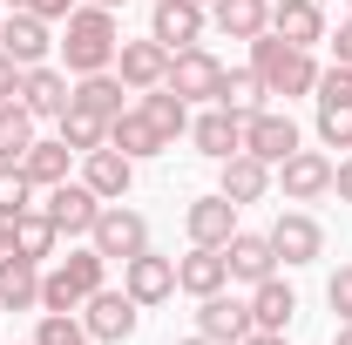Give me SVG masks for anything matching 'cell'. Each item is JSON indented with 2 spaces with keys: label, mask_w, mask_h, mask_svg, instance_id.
<instances>
[{
  "label": "cell",
  "mask_w": 352,
  "mask_h": 345,
  "mask_svg": "<svg viewBox=\"0 0 352 345\" xmlns=\"http://www.w3.org/2000/svg\"><path fill=\"white\" fill-rule=\"evenodd\" d=\"M61 68L68 75H102V68H116V47H122V27H116V14L109 7H75L68 14V34H61Z\"/></svg>",
  "instance_id": "cell-1"
},
{
  "label": "cell",
  "mask_w": 352,
  "mask_h": 345,
  "mask_svg": "<svg viewBox=\"0 0 352 345\" xmlns=\"http://www.w3.org/2000/svg\"><path fill=\"white\" fill-rule=\"evenodd\" d=\"M109 285V258L88 244V251H68V258H54L41 271V311H82L88 291H102Z\"/></svg>",
  "instance_id": "cell-2"
},
{
  "label": "cell",
  "mask_w": 352,
  "mask_h": 345,
  "mask_svg": "<svg viewBox=\"0 0 352 345\" xmlns=\"http://www.w3.org/2000/svg\"><path fill=\"white\" fill-rule=\"evenodd\" d=\"M251 68H258L264 95H311V88H318V61H311V47L278 41L271 27L251 41Z\"/></svg>",
  "instance_id": "cell-3"
},
{
  "label": "cell",
  "mask_w": 352,
  "mask_h": 345,
  "mask_svg": "<svg viewBox=\"0 0 352 345\" xmlns=\"http://www.w3.org/2000/svg\"><path fill=\"white\" fill-rule=\"evenodd\" d=\"M88 244H95L109 264H129L135 251H149V216L129 210V203H102L95 230H88Z\"/></svg>",
  "instance_id": "cell-4"
},
{
  "label": "cell",
  "mask_w": 352,
  "mask_h": 345,
  "mask_svg": "<svg viewBox=\"0 0 352 345\" xmlns=\"http://www.w3.org/2000/svg\"><path fill=\"white\" fill-rule=\"evenodd\" d=\"M82 325H88V339L95 345H129L135 339V325H142V304L129 298V291H88V304H82Z\"/></svg>",
  "instance_id": "cell-5"
},
{
  "label": "cell",
  "mask_w": 352,
  "mask_h": 345,
  "mask_svg": "<svg viewBox=\"0 0 352 345\" xmlns=\"http://www.w3.org/2000/svg\"><path fill=\"white\" fill-rule=\"evenodd\" d=\"M271 183L285 190V203H318V197H332V156L325 149H292L271 170Z\"/></svg>",
  "instance_id": "cell-6"
},
{
  "label": "cell",
  "mask_w": 352,
  "mask_h": 345,
  "mask_svg": "<svg viewBox=\"0 0 352 345\" xmlns=\"http://www.w3.org/2000/svg\"><path fill=\"white\" fill-rule=\"evenodd\" d=\"M163 88H176L183 102H217V88H223V61H217L204 41H197V47H176Z\"/></svg>",
  "instance_id": "cell-7"
},
{
  "label": "cell",
  "mask_w": 352,
  "mask_h": 345,
  "mask_svg": "<svg viewBox=\"0 0 352 345\" xmlns=\"http://www.w3.org/2000/svg\"><path fill=\"white\" fill-rule=\"evenodd\" d=\"M264 237H271V251H278L285 271L318 264V251H325V230H318V216H311V210H278V223H271Z\"/></svg>",
  "instance_id": "cell-8"
},
{
  "label": "cell",
  "mask_w": 352,
  "mask_h": 345,
  "mask_svg": "<svg viewBox=\"0 0 352 345\" xmlns=\"http://www.w3.org/2000/svg\"><path fill=\"white\" fill-rule=\"evenodd\" d=\"M244 149L278 170V163H285L292 149H305V142H298V122H292L285 109H251V115H244Z\"/></svg>",
  "instance_id": "cell-9"
},
{
  "label": "cell",
  "mask_w": 352,
  "mask_h": 345,
  "mask_svg": "<svg viewBox=\"0 0 352 345\" xmlns=\"http://www.w3.org/2000/svg\"><path fill=\"white\" fill-rule=\"evenodd\" d=\"M122 291H129L142 311H149V304H170L176 298V258H163V251H135V258L122 264Z\"/></svg>",
  "instance_id": "cell-10"
},
{
  "label": "cell",
  "mask_w": 352,
  "mask_h": 345,
  "mask_svg": "<svg viewBox=\"0 0 352 345\" xmlns=\"http://www.w3.org/2000/svg\"><path fill=\"white\" fill-rule=\"evenodd\" d=\"M190 142H197V156H210V163L237 156V149H244V109H223V102H210L204 115H190Z\"/></svg>",
  "instance_id": "cell-11"
},
{
  "label": "cell",
  "mask_w": 352,
  "mask_h": 345,
  "mask_svg": "<svg viewBox=\"0 0 352 345\" xmlns=\"http://www.w3.org/2000/svg\"><path fill=\"white\" fill-rule=\"evenodd\" d=\"M41 210L54 216L61 237H88L95 216H102V197H95L88 183H54V190H41Z\"/></svg>",
  "instance_id": "cell-12"
},
{
  "label": "cell",
  "mask_w": 352,
  "mask_h": 345,
  "mask_svg": "<svg viewBox=\"0 0 352 345\" xmlns=\"http://www.w3.org/2000/svg\"><path fill=\"white\" fill-rule=\"evenodd\" d=\"M204 27H210V7H197V0H156V14H149V34L170 47H197L204 41Z\"/></svg>",
  "instance_id": "cell-13"
},
{
  "label": "cell",
  "mask_w": 352,
  "mask_h": 345,
  "mask_svg": "<svg viewBox=\"0 0 352 345\" xmlns=\"http://www.w3.org/2000/svg\"><path fill=\"white\" fill-rule=\"evenodd\" d=\"M183 230H190V244H230L237 237V203L223 197V190H210V197H190V210H183Z\"/></svg>",
  "instance_id": "cell-14"
},
{
  "label": "cell",
  "mask_w": 352,
  "mask_h": 345,
  "mask_svg": "<svg viewBox=\"0 0 352 345\" xmlns=\"http://www.w3.org/2000/svg\"><path fill=\"white\" fill-rule=\"evenodd\" d=\"M197 332L217 339V345H237L251 332V298H230V285L210 291V298H197Z\"/></svg>",
  "instance_id": "cell-15"
},
{
  "label": "cell",
  "mask_w": 352,
  "mask_h": 345,
  "mask_svg": "<svg viewBox=\"0 0 352 345\" xmlns=\"http://www.w3.org/2000/svg\"><path fill=\"white\" fill-rule=\"evenodd\" d=\"M116 75H122V88L129 95H142V88H163V75H170V47L156 41H122L116 47Z\"/></svg>",
  "instance_id": "cell-16"
},
{
  "label": "cell",
  "mask_w": 352,
  "mask_h": 345,
  "mask_svg": "<svg viewBox=\"0 0 352 345\" xmlns=\"http://www.w3.org/2000/svg\"><path fill=\"white\" fill-rule=\"evenodd\" d=\"M0 47L21 68H41L47 54H54V21H41V14H7L0 21Z\"/></svg>",
  "instance_id": "cell-17"
},
{
  "label": "cell",
  "mask_w": 352,
  "mask_h": 345,
  "mask_svg": "<svg viewBox=\"0 0 352 345\" xmlns=\"http://www.w3.org/2000/svg\"><path fill=\"white\" fill-rule=\"evenodd\" d=\"M223 264H230V285H264V278H278V251H271L264 230H237V237L223 244Z\"/></svg>",
  "instance_id": "cell-18"
},
{
  "label": "cell",
  "mask_w": 352,
  "mask_h": 345,
  "mask_svg": "<svg viewBox=\"0 0 352 345\" xmlns=\"http://www.w3.org/2000/svg\"><path fill=\"white\" fill-rule=\"evenodd\" d=\"M217 190L244 210V203H264L271 197V163H258L251 149H237V156H223L217 163Z\"/></svg>",
  "instance_id": "cell-19"
},
{
  "label": "cell",
  "mask_w": 352,
  "mask_h": 345,
  "mask_svg": "<svg viewBox=\"0 0 352 345\" xmlns=\"http://www.w3.org/2000/svg\"><path fill=\"white\" fill-rule=\"evenodd\" d=\"M230 285V264H223L217 244H190L183 258H176V291H190V298H210Z\"/></svg>",
  "instance_id": "cell-20"
},
{
  "label": "cell",
  "mask_w": 352,
  "mask_h": 345,
  "mask_svg": "<svg viewBox=\"0 0 352 345\" xmlns=\"http://www.w3.org/2000/svg\"><path fill=\"white\" fill-rule=\"evenodd\" d=\"M82 183L102 197V203H122V197H129V183H135V163L122 156V149H109V142H102V149H88V156H82Z\"/></svg>",
  "instance_id": "cell-21"
},
{
  "label": "cell",
  "mask_w": 352,
  "mask_h": 345,
  "mask_svg": "<svg viewBox=\"0 0 352 345\" xmlns=\"http://www.w3.org/2000/svg\"><path fill=\"white\" fill-rule=\"evenodd\" d=\"M68 95H75V82H68V68H28V82H21V109L34 115V122H54L61 109H68Z\"/></svg>",
  "instance_id": "cell-22"
},
{
  "label": "cell",
  "mask_w": 352,
  "mask_h": 345,
  "mask_svg": "<svg viewBox=\"0 0 352 345\" xmlns=\"http://www.w3.org/2000/svg\"><path fill=\"white\" fill-rule=\"evenodd\" d=\"M271 34L292 47H318L325 41V7L318 0H271Z\"/></svg>",
  "instance_id": "cell-23"
},
{
  "label": "cell",
  "mask_w": 352,
  "mask_h": 345,
  "mask_svg": "<svg viewBox=\"0 0 352 345\" xmlns=\"http://www.w3.org/2000/svg\"><path fill=\"white\" fill-rule=\"evenodd\" d=\"M0 311H41V264L21 251L0 258Z\"/></svg>",
  "instance_id": "cell-24"
},
{
  "label": "cell",
  "mask_w": 352,
  "mask_h": 345,
  "mask_svg": "<svg viewBox=\"0 0 352 345\" xmlns=\"http://www.w3.org/2000/svg\"><path fill=\"white\" fill-rule=\"evenodd\" d=\"M292 318H298V291H292L285 278L251 285V325H258V332H285Z\"/></svg>",
  "instance_id": "cell-25"
},
{
  "label": "cell",
  "mask_w": 352,
  "mask_h": 345,
  "mask_svg": "<svg viewBox=\"0 0 352 345\" xmlns=\"http://www.w3.org/2000/svg\"><path fill=\"white\" fill-rule=\"evenodd\" d=\"M109 149H122V156H129V163H142V156H163V149H170V142H163V135H156V122H149V115H142V109H122V115H116V122H109Z\"/></svg>",
  "instance_id": "cell-26"
},
{
  "label": "cell",
  "mask_w": 352,
  "mask_h": 345,
  "mask_svg": "<svg viewBox=\"0 0 352 345\" xmlns=\"http://www.w3.org/2000/svg\"><path fill=\"white\" fill-rule=\"evenodd\" d=\"M68 163H75V149H68L61 135H34V149L21 156V176H28L34 190H54V183H68Z\"/></svg>",
  "instance_id": "cell-27"
},
{
  "label": "cell",
  "mask_w": 352,
  "mask_h": 345,
  "mask_svg": "<svg viewBox=\"0 0 352 345\" xmlns=\"http://www.w3.org/2000/svg\"><path fill=\"white\" fill-rule=\"evenodd\" d=\"M210 27L230 34V41H258L264 27H271V0H217L210 7Z\"/></svg>",
  "instance_id": "cell-28"
},
{
  "label": "cell",
  "mask_w": 352,
  "mask_h": 345,
  "mask_svg": "<svg viewBox=\"0 0 352 345\" xmlns=\"http://www.w3.org/2000/svg\"><path fill=\"white\" fill-rule=\"evenodd\" d=\"M122 95H129L122 75H116V68H102V75H75V95H68V102L88 109V115H102V122H116V115H122Z\"/></svg>",
  "instance_id": "cell-29"
},
{
  "label": "cell",
  "mask_w": 352,
  "mask_h": 345,
  "mask_svg": "<svg viewBox=\"0 0 352 345\" xmlns=\"http://www.w3.org/2000/svg\"><path fill=\"white\" fill-rule=\"evenodd\" d=\"M7 230H14V251H21V258H34V264H47V258H54V244H61V230H54V216H47L41 203H34V210H21Z\"/></svg>",
  "instance_id": "cell-30"
},
{
  "label": "cell",
  "mask_w": 352,
  "mask_h": 345,
  "mask_svg": "<svg viewBox=\"0 0 352 345\" xmlns=\"http://www.w3.org/2000/svg\"><path fill=\"white\" fill-rule=\"evenodd\" d=\"M149 122H156V135L176 149V135H190V102L176 95V88H142V102H135Z\"/></svg>",
  "instance_id": "cell-31"
},
{
  "label": "cell",
  "mask_w": 352,
  "mask_h": 345,
  "mask_svg": "<svg viewBox=\"0 0 352 345\" xmlns=\"http://www.w3.org/2000/svg\"><path fill=\"white\" fill-rule=\"evenodd\" d=\"M28 149H34V115L21 102H0V170H21Z\"/></svg>",
  "instance_id": "cell-32"
},
{
  "label": "cell",
  "mask_w": 352,
  "mask_h": 345,
  "mask_svg": "<svg viewBox=\"0 0 352 345\" xmlns=\"http://www.w3.org/2000/svg\"><path fill=\"white\" fill-rule=\"evenodd\" d=\"M54 135H61V142H68L75 156H88V149H102V142H109V122H102V115H88V109H75V102H68V109L54 115Z\"/></svg>",
  "instance_id": "cell-33"
},
{
  "label": "cell",
  "mask_w": 352,
  "mask_h": 345,
  "mask_svg": "<svg viewBox=\"0 0 352 345\" xmlns=\"http://www.w3.org/2000/svg\"><path fill=\"white\" fill-rule=\"evenodd\" d=\"M217 102L223 109H264V82H258V68H223V88H217Z\"/></svg>",
  "instance_id": "cell-34"
},
{
  "label": "cell",
  "mask_w": 352,
  "mask_h": 345,
  "mask_svg": "<svg viewBox=\"0 0 352 345\" xmlns=\"http://www.w3.org/2000/svg\"><path fill=\"white\" fill-rule=\"evenodd\" d=\"M34 345H95V339H88V325L75 318V311H41Z\"/></svg>",
  "instance_id": "cell-35"
},
{
  "label": "cell",
  "mask_w": 352,
  "mask_h": 345,
  "mask_svg": "<svg viewBox=\"0 0 352 345\" xmlns=\"http://www.w3.org/2000/svg\"><path fill=\"white\" fill-rule=\"evenodd\" d=\"M318 142L325 149H352V95L346 102H318Z\"/></svg>",
  "instance_id": "cell-36"
},
{
  "label": "cell",
  "mask_w": 352,
  "mask_h": 345,
  "mask_svg": "<svg viewBox=\"0 0 352 345\" xmlns=\"http://www.w3.org/2000/svg\"><path fill=\"white\" fill-rule=\"evenodd\" d=\"M21 210H34V183H28L21 170H0V216L14 223Z\"/></svg>",
  "instance_id": "cell-37"
},
{
  "label": "cell",
  "mask_w": 352,
  "mask_h": 345,
  "mask_svg": "<svg viewBox=\"0 0 352 345\" xmlns=\"http://www.w3.org/2000/svg\"><path fill=\"white\" fill-rule=\"evenodd\" d=\"M311 95H318V102H346V95H352V68H346V61L318 68V88H311Z\"/></svg>",
  "instance_id": "cell-38"
},
{
  "label": "cell",
  "mask_w": 352,
  "mask_h": 345,
  "mask_svg": "<svg viewBox=\"0 0 352 345\" xmlns=\"http://www.w3.org/2000/svg\"><path fill=\"white\" fill-rule=\"evenodd\" d=\"M325 304H332V318H352V264L332 271V285H325Z\"/></svg>",
  "instance_id": "cell-39"
},
{
  "label": "cell",
  "mask_w": 352,
  "mask_h": 345,
  "mask_svg": "<svg viewBox=\"0 0 352 345\" xmlns=\"http://www.w3.org/2000/svg\"><path fill=\"white\" fill-rule=\"evenodd\" d=\"M21 82H28V68L0 47V102H21Z\"/></svg>",
  "instance_id": "cell-40"
},
{
  "label": "cell",
  "mask_w": 352,
  "mask_h": 345,
  "mask_svg": "<svg viewBox=\"0 0 352 345\" xmlns=\"http://www.w3.org/2000/svg\"><path fill=\"white\" fill-rule=\"evenodd\" d=\"M325 41H332V61H346V68H352V14L339 21V34H325Z\"/></svg>",
  "instance_id": "cell-41"
},
{
  "label": "cell",
  "mask_w": 352,
  "mask_h": 345,
  "mask_svg": "<svg viewBox=\"0 0 352 345\" xmlns=\"http://www.w3.org/2000/svg\"><path fill=\"white\" fill-rule=\"evenodd\" d=\"M332 190H339V203H352V156L332 163Z\"/></svg>",
  "instance_id": "cell-42"
},
{
  "label": "cell",
  "mask_w": 352,
  "mask_h": 345,
  "mask_svg": "<svg viewBox=\"0 0 352 345\" xmlns=\"http://www.w3.org/2000/svg\"><path fill=\"white\" fill-rule=\"evenodd\" d=\"M237 345H285V332H258V325H251V332H244Z\"/></svg>",
  "instance_id": "cell-43"
},
{
  "label": "cell",
  "mask_w": 352,
  "mask_h": 345,
  "mask_svg": "<svg viewBox=\"0 0 352 345\" xmlns=\"http://www.w3.org/2000/svg\"><path fill=\"white\" fill-rule=\"evenodd\" d=\"M7 251H14V230H7V216H0V258H7Z\"/></svg>",
  "instance_id": "cell-44"
},
{
  "label": "cell",
  "mask_w": 352,
  "mask_h": 345,
  "mask_svg": "<svg viewBox=\"0 0 352 345\" xmlns=\"http://www.w3.org/2000/svg\"><path fill=\"white\" fill-rule=\"evenodd\" d=\"M0 7H7V14H28V7H34V0H0Z\"/></svg>",
  "instance_id": "cell-45"
},
{
  "label": "cell",
  "mask_w": 352,
  "mask_h": 345,
  "mask_svg": "<svg viewBox=\"0 0 352 345\" xmlns=\"http://www.w3.org/2000/svg\"><path fill=\"white\" fill-rule=\"evenodd\" d=\"M339 345H352V318H339Z\"/></svg>",
  "instance_id": "cell-46"
},
{
  "label": "cell",
  "mask_w": 352,
  "mask_h": 345,
  "mask_svg": "<svg viewBox=\"0 0 352 345\" xmlns=\"http://www.w3.org/2000/svg\"><path fill=\"white\" fill-rule=\"evenodd\" d=\"M176 345H217V339H204V332H197V339H176Z\"/></svg>",
  "instance_id": "cell-47"
},
{
  "label": "cell",
  "mask_w": 352,
  "mask_h": 345,
  "mask_svg": "<svg viewBox=\"0 0 352 345\" xmlns=\"http://www.w3.org/2000/svg\"><path fill=\"white\" fill-rule=\"evenodd\" d=\"M88 7H109V14H116V7H122V0H88Z\"/></svg>",
  "instance_id": "cell-48"
},
{
  "label": "cell",
  "mask_w": 352,
  "mask_h": 345,
  "mask_svg": "<svg viewBox=\"0 0 352 345\" xmlns=\"http://www.w3.org/2000/svg\"><path fill=\"white\" fill-rule=\"evenodd\" d=\"M197 7H217V0H197Z\"/></svg>",
  "instance_id": "cell-49"
},
{
  "label": "cell",
  "mask_w": 352,
  "mask_h": 345,
  "mask_svg": "<svg viewBox=\"0 0 352 345\" xmlns=\"http://www.w3.org/2000/svg\"><path fill=\"white\" fill-rule=\"evenodd\" d=\"M0 21H7V7H0Z\"/></svg>",
  "instance_id": "cell-50"
},
{
  "label": "cell",
  "mask_w": 352,
  "mask_h": 345,
  "mask_svg": "<svg viewBox=\"0 0 352 345\" xmlns=\"http://www.w3.org/2000/svg\"><path fill=\"white\" fill-rule=\"evenodd\" d=\"M0 318H7V311H0Z\"/></svg>",
  "instance_id": "cell-51"
},
{
  "label": "cell",
  "mask_w": 352,
  "mask_h": 345,
  "mask_svg": "<svg viewBox=\"0 0 352 345\" xmlns=\"http://www.w3.org/2000/svg\"><path fill=\"white\" fill-rule=\"evenodd\" d=\"M346 7H352V0H346Z\"/></svg>",
  "instance_id": "cell-52"
},
{
  "label": "cell",
  "mask_w": 352,
  "mask_h": 345,
  "mask_svg": "<svg viewBox=\"0 0 352 345\" xmlns=\"http://www.w3.org/2000/svg\"><path fill=\"white\" fill-rule=\"evenodd\" d=\"M28 345H34V339H28Z\"/></svg>",
  "instance_id": "cell-53"
}]
</instances>
